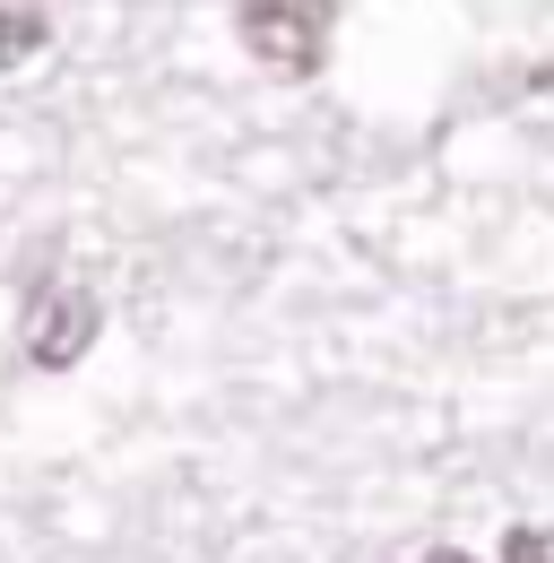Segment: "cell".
<instances>
[{
    "mask_svg": "<svg viewBox=\"0 0 554 563\" xmlns=\"http://www.w3.org/2000/svg\"><path fill=\"white\" fill-rule=\"evenodd\" d=\"M424 563H477V555H459V547H433V555H424Z\"/></svg>",
    "mask_w": 554,
    "mask_h": 563,
    "instance_id": "obj_5",
    "label": "cell"
},
{
    "mask_svg": "<svg viewBox=\"0 0 554 563\" xmlns=\"http://www.w3.org/2000/svg\"><path fill=\"white\" fill-rule=\"evenodd\" d=\"M234 26H243V53L277 78H312L330 62V0H243Z\"/></svg>",
    "mask_w": 554,
    "mask_h": 563,
    "instance_id": "obj_1",
    "label": "cell"
},
{
    "mask_svg": "<svg viewBox=\"0 0 554 563\" xmlns=\"http://www.w3.org/2000/svg\"><path fill=\"white\" fill-rule=\"evenodd\" d=\"M26 53H44V9H26V0H0V70H18Z\"/></svg>",
    "mask_w": 554,
    "mask_h": 563,
    "instance_id": "obj_3",
    "label": "cell"
},
{
    "mask_svg": "<svg viewBox=\"0 0 554 563\" xmlns=\"http://www.w3.org/2000/svg\"><path fill=\"white\" fill-rule=\"evenodd\" d=\"M502 563H554V529H511V538H502Z\"/></svg>",
    "mask_w": 554,
    "mask_h": 563,
    "instance_id": "obj_4",
    "label": "cell"
},
{
    "mask_svg": "<svg viewBox=\"0 0 554 563\" xmlns=\"http://www.w3.org/2000/svg\"><path fill=\"white\" fill-rule=\"evenodd\" d=\"M96 330H104V303H96V286L53 278V286H35V295H26L18 347H26V364H44V373H69L78 355L96 347Z\"/></svg>",
    "mask_w": 554,
    "mask_h": 563,
    "instance_id": "obj_2",
    "label": "cell"
}]
</instances>
